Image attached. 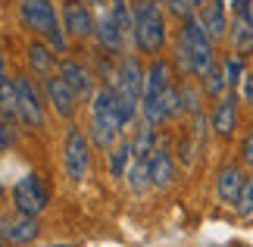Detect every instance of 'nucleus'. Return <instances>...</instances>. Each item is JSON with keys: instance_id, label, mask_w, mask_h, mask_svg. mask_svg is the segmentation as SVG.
Listing matches in <instances>:
<instances>
[{"instance_id": "dca6fc26", "label": "nucleus", "mask_w": 253, "mask_h": 247, "mask_svg": "<svg viewBox=\"0 0 253 247\" xmlns=\"http://www.w3.org/2000/svg\"><path fill=\"white\" fill-rule=\"evenodd\" d=\"M169 75H172V69L166 60H153L150 69H147V75H144V94H163L169 88Z\"/></svg>"}, {"instance_id": "f03ea898", "label": "nucleus", "mask_w": 253, "mask_h": 247, "mask_svg": "<svg viewBox=\"0 0 253 247\" xmlns=\"http://www.w3.org/2000/svg\"><path fill=\"white\" fill-rule=\"evenodd\" d=\"M131 13H134V44L144 53H160L166 44V22H163L160 6L153 0H138Z\"/></svg>"}, {"instance_id": "393cba45", "label": "nucleus", "mask_w": 253, "mask_h": 247, "mask_svg": "<svg viewBox=\"0 0 253 247\" xmlns=\"http://www.w3.org/2000/svg\"><path fill=\"white\" fill-rule=\"evenodd\" d=\"M16 110H19V97H16V82H6L0 85V113L6 116V119H13L16 116Z\"/></svg>"}, {"instance_id": "412c9836", "label": "nucleus", "mask_w": 253, "mask_h": 247, "mask_svg": "<svg viewBox=\"0 0 253 247\" xmlns=\"http://www.w3.org/2000/svg\"><path fill=\"white\" fill-rule=\"evenodd\" d=\"M87 135H91V141L100 147V150H110V147L116 144V128H110L106 122H100L97 116H91V128H87Z\"/></svg>"}, {"instance_id": "2f4dec72", "label": "nucleus", "mask_w": 253, "mask_h": 247, "mask_svg": "<svg viewBox=\"0 0 253 247\" xmlns=\"http://www.w3.org/2000/svg\"><path fill=\"white\" fill-rule=\"evenodd\" d=\"M241 160H244L247 166H253V132L247 135V141H244V147H241Z\"/></svg>"}, {"instance_id": "72a5a7b5", "label": "nucleus", "mask_w": 253, "mask_h": 247, "mask_svg": "<svg viewBox=\"0 0 253 247\" xmlns=\"http://www.w3.org/2000/svg\"><path fill=\"white\" fill-rule=\"evenodd\" d=\"M244 97H247V103H253V72L244 78Z\"/></svg>"}, {"instance_id": "f8f14e48", "label": "nucleus", "mask_w": 253, "mask_h": 247, "mask_svg": "<svg viewBox=\"0 0 253 247\" xmlns=\"http://www.w3.org/2000/svg\"><path fill=\"white\" fill-rule=\"evenodd\" d=\"M147 166H150V185L153 188H169L172 185V179H175V163H172L169 150L157 147V150L150 153Z\"/></svg>"}, {"instance_id": "2eb2a0df", "label": "nucleus", "mask_w": 253, "mask_h": 247, "mask_svg": "<svg viewBox=\"0 0 253 247\" xmlns=\"http://www.w3.org/2000/svg\"><path fill=\"white\" fill-rule=\"evenodd\" d=\"M97 38H100V44H103V50H110V53H119L122 50V44H125V35H122V28L116 25V19L110 13H103L100 16V22H97Z\"/></svg>"}, {"instance_id": "7ed1b4c3", "label": "nucleus", "mask_w": 253, "mask_h": 247, "mask_svg": "<svg viewBox=\"0 0 253 247\" xmlns=\"http://www.w3.org/2000/svg\"><path fill=\"white\" fill-rule=\"evenodd\" d=\"M22 19L35 35L47 38V44H50L53 50L66 53V35H63L60 22H56V13H53L50 0H22Z\"/></svg>"}, {"instance_id": "f3484780", "label": "nucleus", "mask_w": 253, "mask_h": 247, "mask_svg": "<svg viewBox=\"0 0 253 247\" xmlns=\"http://www.w3.org/2000/svg\"><path fill=\"white\" fill-rule=\"evenodd\" d=\"M200 22H203V28H207L210 41H219V38L225 35V13H222V3H219V0H210V3L203 6Z\"/></svg>"}, {"instance_id": "7c9ffc66", "label": "nucleus", "mask_w": 253, "mask_h": 247, "mask_svg": "<svg viewBox=\"0 0 253 247\" xmlns=\"http://www.w3.org/2000/svg\"><path fill=\"white\" fill-rule=\"evenodd\" d=\"M169 3V9L175 16H181V19H188L191 13H194V0H166Z\"/></svg>"}, {"instance_id": "5701e85b", "label": "nucleus", "mask_w": 253, "mask_h": 247, "mask_svg": "<svg viewBox=\"0 0 253 247\" xmlns=\"http://www.w3.org/2000/svg\"><path fill=\"white\" fill-rule=\"evenodd\" d=\"M110 16L116 19V25L122 28V35H131V38H134V13L128 9V3H125V0H113Z\"/></svg>"}, {"instance_id": "4468645a", "label": "nucleus", "mask_w": 253, "mask_h": 247, "mask_svg": "<svg viewBox=\"0 0 253 247\" xmlns=\"http://www.w3.org/2000/svg\"><path fill=\"white\" fill-rule=\"evenodd\" d=\"M6 241L22 247V244H32L38 238V232H41V225H38V216H19V219L6 222Z\"/></svg>"}, {"instance_id": "a878e982", "label": "nucleus", "mask_w": 253, "mask_h": 247, "mask_svg": "<svg viewBox=\"0 0 253 247\" xmlns=\"http://www.w3.org/2000/svg\"><path fill=\"white\" fill-rule=\"evenodd\" d=\"M203 88H207V94H210V97H222V91L228 88L225 72H222V66H212L210 72L203 75Z\"/></svg>"}, {"instance_id": "c85d7f7f", "label": "nucleus", "mask_w": 253, "mask_h": 247, "mask_svg": "<svg viewBox=\"0 0 253 247\" xmlns=\"http://www.w3.org/2000/svg\"><path fill=\"white\" fill-rule=\"evenodd\" d=\"M238 213L241 216H250L253 213V175L244 179V191H241V197H238Z\"/></svg>"}, {"instance_id": "9d476101", "label": "nucleus", "mask_w": 253, "mask_h": 247, "mask_svg": "<svg viewBox=\"0 0 253 247\" xmlns=\"http://www.w3.org/2000/svg\"><path fill=\"white\" fill-rule=\"evenodd\" d=\"M244 191V172H241V166H222L219 175H216V194L222 203H231L238 206V197Z\"/></svg>"}, {"instance_id": "ddd939ff", "label": "nucleus", "mask_w": 253, "mask_h": 247, "mask_svg": "<svg viewBox=\"0 0 253 247\" xmlns=\"http://www.w3.org/2000/svg\"><path fill=\"white\" fill-rule=\"evenodd\" d=\"M60 78L72 88L75 94H91V88H94L91 72H87L82 63H75V60H63L60 63Z\"/></svg>"}, {"instance_id": "f704fd0d", "label": "nucleus", "mask_w": 253, "mask_h": 247, "mask_svg": "<svg viewBox=\"0 0 253 247\" xmlns=\"http://www.w3.org/2000/svg\"><path fill=\"white\" fill-rule=\"evenodd\" d=\"M6 82V66H3V53H0V85Z\"/></svg>"}, {"instance_id": "f257e3e1", "label": "nucleus", "mask_w": 253, "mask_h": 247, "mask_svg": "<svg viewBox=\"0 0 253 247\" xmlns=\"http://www.w3.org/2000/svg\"><path fill=\"white\" fill-rule=\"evenodd\" d=\"M178 66L191 75H207L216 60H212V44H210V35L203 28L200 19L188 16L184 19V28H181V38H178Z\"/></svg>"}, {"instance_id": "0eeeda50", "label": "nucleus", "mask_w": 253, "mask_h": 247, "mask_svg": "<svg viewBox=\"0 0 253 247\" xmlns=\"http://www.w3.org/2000/svg\"><path fill=\"white\" fill-rule=\"evenodd\" d=\"M13 82H16V97H19L16 116H19V119H22L28 128H41V125H44V110H41V97H38L35 85L28 82L25 75H16Z\"/></svg>"}, {"instance_id": "c756f323", "label": "nucleus", "mask_w": 253, "mask_h": 247, "mask_svg": "<svg viewBox=\"0 0 253 247\" xmlns=\"http://www.w3.org/2000/svg\"><path fill=\"white\" fill-rule=\"evenodd\" d=\"M178 91H181V103H184V110L197 113V110H200V103H197V91H194L191 85H184V88H178Z\"/></svg>"}, {"instance_id": "bb28decb", "label": "nucleus", "mask_w": 253, "mask_h": 247, "mask_svg": "<svg viewBox=\"0 0 253 247\" xmlns=\"http://www.w3.org/2000/svg\"><path fill=\"white\" fill-rule=\"evenodd\" d=\"M160 100H163V113H166V119H172V116H178V113L184 110L178 88H166V91L160 94Z\"/></svg>"}, {"instance_id": "b1692460", "label": "nucleus", "mask_w": 253, "mask_h": 247, "mask_svg": "<svg viewBox=\"0 0 253 247\" xmlns=\"http://www.w3.org/2000/svg\"><path fill=\"white\" fill-rule=\"evenodd\" d=\"M235 50L238 53H253V25L247 19H235Z\"/></svg>"}, {"instance_id": "58836bf2", "label": "nucleus", "mask_w": 253, "mask_h": 247, "mask_svg": "<svg viewBox=\"0 0 253 247\" xmlns=\"http://www.w3.org/2000/svg\"><path fill=\"white\" fill-rule=\"evenodd\" d=\"M84 3H97V0H84Z\"/></svg>"}, {"instance_id": "9b49d317", "label": "nucleus", "mask_w": 253, "mask_h": 247, "mask_svg": "<svg viewBox=\"0 0 253 247\" xmlns=\"http://www.w3.org/2000/svg\"><path fill=\"white\" fill-rule=\"evenodd\" d=\"M235 125H238V97L225 94L216 103V110H212V132H216L219 138H231Z\"/></svg>"}, {"instance_id": "423d86ee", "label": "nucleus", "mask_w": 253, "mask_h": 247, "mask_svg": "<svg viewBox=\"0 0 253 247\" xmlns=\"http://www.w3.org/2000/svg\"><path fill=\"white\" fill-rule=\"evenodd\" d=\"M91 110H94V116L100 122H106L110 128H116L119 132L122 125H128L131 119H134V113L125 106L119 97H116V91L113 88H100V91L94 94V103H91Z\"/></svg>"}, {"instance_id": "aec40b11", "label": "nucleus", "mask_w": 253, "mask_h": 247, "mask_svg": "<svg viewBox=\"0 0 253 247\" xmlns=\"http://www.w3.org/2000/svg\"><path fill=\"white\" fill-rule=\"evenodd\" d=\"M53 47L50 44H32L28 47V66L35 69V72H41V75H47L53 69Z\"/></svg>"}, {"instance_id": "20e7f679", "label": "nucleus", "mask_w": 253, "mask_h": 247, "mask_svg": "<svg viewBox=\"0 0 253 247\" xmlns=\"http://www.w3.org/2000/svg\"><path fill=\"white\" fill-rule=\"evenodd\" d=\"M47 200L50 194H47L41 175H25L13 185V206L19 216H41L47 210Z\"/></svg>"}, {"instance_id": "39448f33", "label": "nucleus", "mask_w": 253, "mask_h": 247, "mask_svg": "<svg viewBox=\"0 0 253 247\" xmlns=\"http://www.w3.org/2000/svg\"><path fill=\"white\" fill-rule=\"evenodd\" d=\"M63 166H66V175L72 182H84L87 175V166H91V147H87V138L79 132V128H69L66 132V144H63Z\"/></svg>"}, {"instance_id": "473e14b6", "label": "nucleus", "mask_w": 253, "mask_h": 247, "mask_svg": "<svg viewBox=\"0 0 253 247\" xmlns=\"http://www.w3.org/2000/svg\"><path fill=\"white\" fill-rule=\"evenodd\" d=\"M250 9H253V0H235V16L247 19V16H250Z\"/></svg>"}, {"instance_id": "4be33fe9", "label": "nucleus", "mask_w": 253, "mask_h": 247, "mask_svg": "<svg viewBox=\"0 0 253 247\" xmlns=\"http://www.w3.org/2000/svg\"><path fill=\"white\" fill-rule=\"evenodd\" d=\"M128 160H131V144H119V147H113L110 150V175L113 179H122L125 169H128Z\"/></svg>"}, {"instance_id": "1a4fd4ad", "label": "nucleus", "mask_w": 253, "mask_h": 247, "mask_svg": "<svg viewBox=\"0 0 253 247\" xmlns=\"http://www.w3.org/2000/svg\"><path fill=\"white\" fill-rule=\"evenodd\" d=\"M63 25H66V32L75 35V38H87V35H94V16H91V9L84 6V0H66L63 3Z\"/></svg>"}, {"instance_id": "c9c22d12", "label": "nucleus", "mask_w": 253, "mask_h": 247, "mask_svg": "<svg viewBox=\"0 0 253 247\" xmlns=\"http://www.w3.org/2000/svg\"><path fill=\"white\" fill-rule=\"evenodd\" d=\"M3 229H6V222H0V247L6 244V232H3Z\"/></svg>"}, {"instance_id": "6e6552de", "label": "nucleus", "mask_w": 253, "mask_h": 247, "mask_svg": "<svg viewBox=\"0 0 253 247\" xmlns=\"http://www.w3.org/2000/svg\"><path fill=\"white\" fill-rule=\"evenodd\" d=\"M44 94H47V103L53 106L56 116L69 119V116L75 113V97H79V94H75L60 75H47L44 78Z\"/></svg>"}, {"instance_id": "cd10ccee", "label": "nucleus", "mask_w": 253, "mask_h": 247, "mask_svg": "<svg viewBox=\"0 0 253 247\" xmlns=\"http://www.w3.org/2000/svg\"><path fill=\"white\" fill-rule=\"evenodd\" d=\"M222 72H225L228 85H241L244 82V63H241V56H228L225 66H222Z\"/></svg>"}, {"instance_id": "6ab92c4d", "label": "nucleus", "mask_w": 253, "mask_h": 247, "mask_svg": "<svg viewBox=\"0 0 253 247\" xmlns=\"http://www.w3.org/2000/svg\"><path fill=\"white\" fill-rule=\"evenodd\" d=\"M157 150V138H153V125L144 122L134 135V144H131V156L134 160H150V153Z\"/></svg>"}, {"instance_id": "4c0bfd02", "label": "nucleus", "mask_w": 253, "mask_h": 247, "mask_svg": "<svg viewBox=\"0 0 253 247\" xmlns=\"http://www.w3.org/2000/svg\"><path fill=\"white\" fill-rule=\"evenodd\" d=\"M53 247H69V244H53Z\"/></svg>"}, {"instance_id": "e433bc0d", "label": "nucleus", "mask_w": 253, "mask_h": 247, "mask_svg": "<svg viewBox=\"0 0 253 247\" xmlns=\"http://www.w3.org/2000/svg\"><path fill=\"white\" fill-rule=\"evenodd\" d=\"M247 22H250V25H253V9H250V16H247Z\"/></svg>"}, {"instance_id": "a211bd4d", "label": "nucleus", "mask_w": 253, "mask_h": 247, "mask_svg": "<svg viewBox=\"0 0 253 247\" xmlns=\"http://www.w3.org/2000/svg\"><path fill=\"white\" fill-rule=\"evenodd\" d=\"M125 179H128V188L134 194H144L150 188V166L147 160H134L128 163V169H125Z\"/></svg>"}]
</instances>
